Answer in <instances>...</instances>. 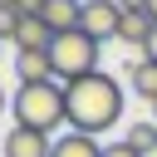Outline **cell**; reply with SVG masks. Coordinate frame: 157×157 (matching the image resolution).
Segmentation results:
<instances>
[{
	"mask_svg": "<svg viewBox=\"0 0 157 157\" xmlns=\"http://www.w3.org/2000/svg\"><path fill=\"white\" fill-rule=\"evenodd\" d=\"M128 142H132L142 157H152V152H157V123H152V118H137V123L128 128Z\"/></svg>",
	"mask_w": 157,
	"mask_h": 157,
	"instance_id": "12",
	"label": "cell"
},
{
	"mask_svg": "<svg viewBox=\"0 0 157 157\" xmlns=\"http://www.w3.org/2000/svg\"><path fill=\"white\" fill-rule=\"evenodd\" d=\"M147 34H152L147 10H128V15H123V25H118V39H123V44H132V49H142V44H147Z\"/></svg>",
	"mask_w": 157,
	"mask_h": 157,
	"instance_id": "11",
	"label": "cell"
},
{
	"mask_svg": "<svg viewBox=\"0 0 157 157\" xmlns=\"http://www.w3.org/2000/svg\"><path fill=\"white\" fill-rule=\"evenodd\" d=\"M15 78H20V83H44V78H54L49 49H15Z\"/></svg>",
	"mask_w": 157,
	"mask_h": 157,
	"instance_id": "6",
	"label": "cell"
},
{
	"mask_svg": "<svg viewBox=\"0 0 157 157\" xmlns=\"http://www.w3.org/2000/svg\"><path fill=\"white\" fill-rule=\"evenodd\" d=\"M10 113L20 128H39L54 137L59 123H69V108H64V83L59 78H44V83H20L10 93Z\"/></svg>",
	"mask_w": 157,
	"mask_h": 157,
	"instance_id": "2",
	"label": "cell"
},
{
	"mask_svg": "<svg viewBox=\"0 0 157 157\" xmlns=\"http://www.w3.org/2000/svg\"><path fill=\"white\" fill-rule=\"evenodd\" d=\"M10 39H15V49H49V44H54V29H49L39 15H20Z\"/></svg>",
	"mask_w": 157,
	"mask_h": 157,
	"instance_id": "7",
	"label": "cell"
},
{
	"mask_svg": "<svg viewBox=\"0 0 157 157\" xmlns=\"http://www.w3.org/2000/svg\"><path fill=\"white\" fill-rule=\"evenodd\" d=\"M64 108H69V128H74V132L103 137V132L118 128V118H123V83L108 78L103 69H93V74H83V78H69V83H64Z\"/></svg>",
	"mask_w": 157,
	"mask_h": 157,
	"instance_id": "1",
	"label": "cell"
},
{
	"mask_svg": "<svg viewBox=\"0 0 157 157\" xmlns=\"http://www.w3.org/2000/svg\"><path fill=\"white\" fill-rule=\"evenodd\" d=\"M142 10H147V20H152V25H157V0H147V5H142Z\"/></svg>",
	"mask_w": 157,
	"mask_h": 157,
	"instance_id": "16",
	"label": "cell"
},
{
	"mask_svg": "<svg viewBox=\"0 0 157 157\" xmlns=\"http://www.w3.org/2000/svg\"><path fill=\"white\" fill-rule=\"evenodd\" d=\"M5 108H10V93H5V88H0V113H5Z\"/></svg>",
	"mask_w": 157,
	"mask_h": 157,
	"instance_id": "17",
	"label": "cell"
},
{
	"mask_svg": "<svg viewBox=\"0 0 157 157\" xmlns=\"http://www.w3.org/2000/svg\"><path fill=\"white\" fill-rule=\"evenodd\" d=\"M39 20H44L54 34H64V29H78V20H83V0H44Z\"/></svg>",
	"mask_w": 157,
	"mask_h": 157,
	"instance_id": "8",
	"label": "cell"
},
{
	"mask_svg": "<svg viewBox=\"0 0 157 157\" xmlns=\"http://www.w3.org/2000/svg\"><path fill=\"white\" fill-rule=\"evenodd\" d=\"M137 54H142V59H152V64H157V25H152V34H147V44H142V49H137Z\"/></svg>",
	"mask_w": 157,
	"mask_h": 157,
	"instance_id": "15",
	"label": "cell"
},
{
	"mask_svg": "<svg viewBox=\"0 0 157 157\" xmlns=\"http://www.w3.org/2000/svg\"><path fill=\"white\" fill-rule=\"evenodd\" d=\"M49 157H103V142H98V137H88V132H74V128H69V132L54 142V152H49Z\"/></svg>",
	"mask_w": 157,
	"mask_h": 157,
	"instance_id": "9",
	"label": "cell"
},
{
	"mask_svg": "<svg viewBox=\"0 0 157 157\" xmlns=\"http://www.w3.org/2000/svg\"><path fill=\"white\" fill-rule=\"evenodd\" d=\"M0 5H5L10 15H39V10H44V0H0Z\"/></svg>",
	"mask_w": 157,
	"mask_h": 157,
	"instance_id": "13",
	"label": "cell"
},
{
	"mask_svg": "<svg viewBox=\"0 0 157 157\" xmlns=\"http://www.w3.org/2000/svg\"><path fill=\"white\" fill-rule=\"evenodd\" d=\"M123 15H128V10H123L118 0H83V20H78V29L93 34V39L103 44V39H118Z\"/></svg>",
	"mask_w": 157,
	"mask_h": 157,
	"instance_id": "4",
	"label": "cell"
},
{
	"mask_svg": "<svg viewBox=\"0 0 157 157\" xmlns=\"http://www.w3.org/2000/svg\"><path fill=\"white\" fill-rule=\"evenodd\" d=\"M0 152H5V157H49V152H54V137L39 132V128H20V123H15V128L5 132V142H0Z\"/></svg>",
	"mask_w": 157,
	"mask_h": 157,
	"instance_id": "5",
	"label": "cell"
},
{
	"mask_svg": "<svg viewBox=\"0 0 157 157\" xmlns=\"http://www.w3.org/2000/svg\"><path fill=\"white\" fill-rule=\"evenodd\" d=\"M49 59H54V78H59V83L83 78V74L98 69V39L83 34V29H64V34H54Z\"/></svg>",
	"mask_w": 157,
	"mask_h": 157,
	"instance_id": "3",
	"label": "cell"
},
{
	"mask_svg": "<svg viewBox=\"0 0 157 157\" xmlns=\"http://www.w3.org/2000/svg\"><path fill=\"white\" fill-rule=\"evenodd\" d=\"M128 78H132V93H137V98L157 103V64H152V59H142V54H137V59L128 64Z\"/></svg>",
	"mask_w": 157,
	"mask_h": 157,
	"instance_id": "10",
	"label": "cell"
},
{
	"mask_svg": "<svg viewBox=\"0 0 157 157\" xmlns=\"http://www.w3.org/2000/svg\"><path fill=\"white\" fill-rule=\"evenodd\" d=\"M103 157H142V152H137V147L123 137V142H108V147H103Z\"/></svg>",
	"mask_w": 157,
	"mask_h": 157,
	"instance_id": "14",
	"label": "cell"
}]
</instances>
